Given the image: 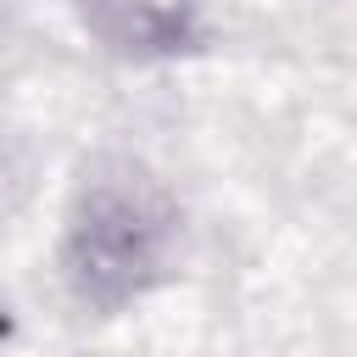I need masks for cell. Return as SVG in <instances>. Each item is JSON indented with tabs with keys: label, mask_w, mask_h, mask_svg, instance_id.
Returning a JSON list of instances; mask_svg holds the SVG:
<instances>
[{
	"label": "cell",
	"mask_w": 357,
	"mask_h": 357,
	"mask_svg": "<svg viewBox=\"0 0 357 357\" xmlns=\"http://www.w3.org/2000/svg\"><path fill=\"white\" fill-rule=\"evenodd\" d=\"M167 229H173V212L139 167L123 162L112 173L84 178L73 223H67L73 290L95 307H117V301L139 296L162 268Z\"/></svg>",
	"instance_id": "cell-1"
},
{
	"label": "cell",
	"mask_w": 357,
	"mask_h": 357,
	"mask_svg": "<svg viewBox=\"0 0 357 357\" xmlns=\"http://www.w3.org/2000/svg\"><path fill=\"white\" fill-rule=\"evenodd\" d=\"M84 17L117 50H173L190 28V0H84Z\"/></svg>",
	"instance_id": "cell-2"
}]
</instances>
